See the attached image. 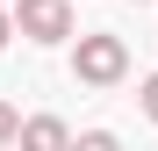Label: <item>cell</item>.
Masks as SVG:
<instances>
[{
    "label": "cell",
    "instance_id": "obj_3",
    "mask_svg": "<svg viewBox=\"0 0 158 151\" xmlns=\"http://www.w3.org/2000/svg\"><path fill=\"white\" fill-rule=\"evenodd\" d=\"M15 151H72V130H65L58 115H29V122H22V144H15Z\"/></svg>",
    "mask_w": 158,
    "mask_h": 151
},
{
    "label": "cell",
    "instance_id": "obj_6",
    "mask_svg": "<svg viewBox=\"0 0 158 151\" xmlns=\"http://www.w3.org/2000/svg\"><path fill=\"white\" fill-rule=\"evenodd\" d=\"M144 115L158 122V72H151V79H144Z\"/></svg>",
    "mask_w": 158,
    "mask_h": 151
},
{
    "label": "cell",
    "instance_id": "obj_9",
    "mask_svg": "<svg viewBox=\"0 0 158 151\" xmlns=\"http://www.w3.org/2000/svg\"><path fill=\"white\" fill-rule=\"evenodd\" d=\"M7 151H15V144H7Z\"/></svg>",
    "mask_w": 158,
    "mask_h": 151
},
{
    "label": "cell",
    "instance_id": "obj_5",
    "mask_svg": "<svg viewBox=\"0 0 158 151\" xmlns=\"http://www.w3.org/2000/svg\"><path fill=\"white\" fill-rule=\"evenodd\" d=\"M72 151H122V144H115V130H86V137H79Z\"/></svg>",
    "mask_w": 158,
    "mask_h": 151
},
{
    "label": "cell",
    "instance_id": "obj_7",
    "mask_svg": "<svg viewBox=\"0 0 158 151\" xmlns=\"http://www.w3.org/2000/svg\"><path fill=\"white\" fill-rule=\"evenodd\" d=\"M7 36H15V22H7V7H0V50H7Z\"/></svg>",
    "mask_w": 158,
    "mask_h": 151
},
{
    "label": "cell",
    "instance_id": "obj_4",
    "mask_svg": "<svg viewBox=\"0 0 158 151\" xmlns=\"http://www.w3.org/2000/svg\"><path fill=\"white\" fill-rule=\"evenodd\" d=\"M7 144H22V115L7 108V101H0V151H7Z\"/></svg>",
    "mask_w": 158,
    "mask_h": 151
},
{
    "label": "cell",
    "instance_id": "obj_2",
    "mask_svg": "<svg viewBox=\"0 0 158 151\" xmlns=\"http://www.w3.org/2000/svg\"><path fill=\"white\" fill-rule=\"evenodd\" d=\"M15 29L29 43H65L72 36V0H15Z\"/></svg>",
    "mask_w": 158,
    "mask_h": 151
},
{
    "label": "cell",
    "instance_id": "obj_1",
    "mask_svg": "<svg viewBox=\"0 0 158 151\" xmlns=\"http://www.w3.org/2000/svg\"><path fill=\"white\" fill-rule=\"evenodd\" d=\"M72 72H79L86 86H115L122 72H129V50H122V36H108V29L79 36V50H72Z\"/></svg>",
    "mask_w": 158,
    "mask_h": 151
},
{
    "label": "cell",
    "instance_id": "obj_8",
    "mask_svg": "<svg viewBox=\"0 0 158 151\" xmlns=\"http://www.w3.org/2000/svg\"><path fill=\"white\" fill-rule=\"evenodd\" d=\"M129 7H144V0H129Z\"/></svg>",
    "mask_w": 158,
    "mask_h": 151
}]
</instances>
